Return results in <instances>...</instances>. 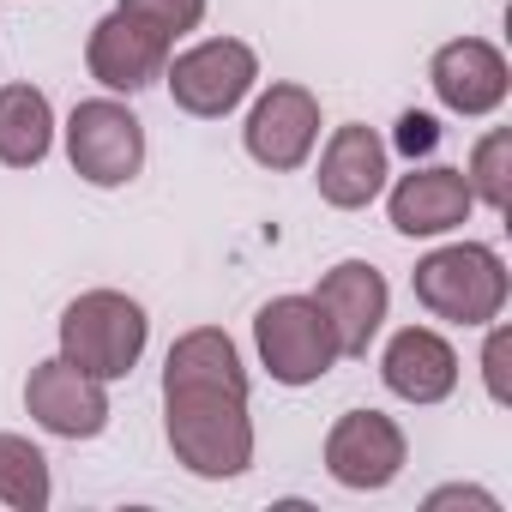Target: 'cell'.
Segmentation results:
<instances>
[{"instance_id": "3", "label": "cell", "mask_w": 512, "mask_h": 512, "mask_svg": "<svg viewBox=\"0 0 512 512\" xmlns=\"http://www.w3.org/2000/svg\"><path fill=\"white\" fill-rule=\"evenodd\" d=\"M410 290H416V302L434 320L488 326L506 308V266H500V253L482 247V241H452V247H434L428 260H416Z\"/></svg>"}, {"instance_id": "1", "label": "cell", "mask_w": 512, "mask_h": 512, "mask_svg": "<svg viewBox=\"0 0 512 512\" xmlns=\"http://www.w3.org/2000/svg\"><path fill=\"white\" fill-rule=\"evenodd\" d=\"M163 434L175 464L205 482H229L253 464V416H247V368L229 332L193 326L169 344L163 362Z\"/></svg>"}, {"instance_id": "22", "label": "cell", "mask_w": 512, "mask_h": 512, "mask_svg": "<svg viewBox=\"0 0 512 512\" xmlns=\"http://www.w3.org/2000/svg\"><path fill=\"white\" fill-rule=\"evenodd\" d=\"M440 506H482V512H500V500H494V494H482V488H464V482H452V488H434V494H428V512H440Z\"/></svg>"}, {"instance_id": "21", "label": "cell", "mask_w": 512, "mask_h": 512, "mask_svg": "<svg viewBox=\"0 0 512 512\" xmlns=\"http://www.w3.org/2000/svg\"><path fill=\"white\" fill-rule=\"evenodd\" d=\"M434 145H440V127H434V115H422V109L398 115V151H404V157H428Z\"/></svg>"}, {"instance_id": "12", "label": "cell", "mask_w": 512, "mask_h": 512, "mask_svg": "<svg viewBox=\"0 0 512 512\" xmlns=\"http://www.w3.org/2000/svg\"><path fill=\"white\" fill-rule=\"evenodd\" d=\"M314 302H320V314L332 320L338 356H368V344H374L380 326H386L392 290H386V278H380L368 260H344V266H332V272L320 278Z\"/></svg>"}, {"instance_id": "20", "label": "cell", "mask_w": 512, "mask_h": 512, "mask_svg": "<svg viewBox=\"0 0 512 512\" xmlns=\"http://www.w3.org/2000/svg\"><path fill=\"white\" fill-rule=\"evenodd\" d=\"M506 350H512L506 326H494V320H488V344H482V374H488V398H494V404H506Z\"/></svg>"}, {"instance_id": "11", "label": "cell", "mask_w": 512, "mask_h": 512, "mask_svg": "<svg viewBox=\"0 0 512 512\" xmlns=\"http://www.w3.org/2000/svg\"><path fill=\"white\" fill-rule=\"evenodd\" d=\"M25 410L37 428L61 434V440H97L109 428V386L79 374L73 362H37L25 380Z\"/></svg>"}, {"instance_id": "19", "label": "cell", "mask_w": 512, "mask_h": 512, "mask_svg": "<svg viewBox=\"0 0 512 512\" xmlns=\"http://www.w3.org/2000/svg\"><path fill=\"white\" fill-rule=\"evenodd\" d=\"M115 7H127L133 19H145V25L163 31L169 43H181V37L199 31V19H205V0H115Z\"/></svg>"}, {"instance_id": "17", "label": "cell", "mask_w": 512, "mask_h": 512, "mask_svg": "<svg viewBox=\"0 0 512 512\" xmlns=\"http://www.w3.org/2000/svg\"><path fill=\"white\" fill-rule=\"evenodd\" d=\"M49 494H55V482H49L43 446H31L25 434H0V506H13V512H43Z\"/></svg>"}, {"instance_id": "18", "label": "cell", "mask_w": 512, "mask_h": 512, "mask_svg": "<svg viewBox=\"0 0 512 512\" xmlns=\"http://www.w3.org/2000/svg\"><path fill=\"white\" fill-rule=\"evenodd\" d=\"M464 181H470L476 205H488V211H506V205H512V133H506V127H488V133L476 139Z\"/></svg>"}, {"instance_id": "4", "label": "cell", "mask_w": 512, "mask_h": 512, "mask_svg": "<svg viewBox=\"0 0 512 512\" xmlns=\"http://www.w3.org/2000/svg\"><path fill=\"white\" fill-rule=\"evenodd\" d=\"M253 344H260V362L278 386H314L344 362L332 320L320 314L314 296H272L253 320Z\"/></svg>"}, {"instance_id": "7", "label": "cell", "mask_w": 512, "mask_h": 512, "mask_svg": "<svg viewBox=\"0 0 512 512\" xmlns=\"http://www.w3.org/2000/svg\"><path fill=\"white\" fill-rule=\"evenodd\" d=\"M410 458V440L392 416L380 410H344L326 434V476L338 488H356V494H374V488H392L398 470Z\"/></svg>"}, {"instance_id": "8", "label": "cell", "mask_w": 512, "mask_h": 512, "mask_svg": "<svg viewBox=\"0 0 512 512\" xmlns=\"http://www.w3.org/2000/svg\"><path fill=\"white\" fill-rule=\"evenodd\" d=\"M241 139H247V157L260 163V169H302L308 157H314V145H320V97L308 91V85H272L260 103L247 109V127H241Z\"/></svg>"}, {"instance_id": "13", "label": "cell", "mask_w": 512, "mask_h": 512, "mask_svg": "<svg viewBox=\"0 0 512 512\" xmlns=\"http://www.w3.org/2000/svg\"><path fill=\"white\" fill-rule=\"evenodd\" d=\"M386 211H392V229H398V235L428 241V235H452L458 223H470L476 193H470L464 169H440V163H428V169H410V175L392 187Z\"/></svg>"}, {"instance_id": "5", "label": "cell", "mask_w": 512, "mask_h": 512, "mask_svg": "<svg viewBox=\"0 0 512 512\" xmlns=\"http://www.w3.org/2000/svg\"><path fill=\"white\" fill-rule=\"evenodd\" d=\"M67 163L91 187H127L145 169V121L115 97H85L67 115Z\"/></svg>"}, {"instance_id": "2", "label": "cell", "mask_w": 512, "mask_h": 512, "mask_svg": "<svg viewBox=\"0 0 512 512\" xmlns=\"http://www.w3.org/2000/svg\"><path fill=\"white\" fill-rule=\"evenodd\" d=\"M145 338H151V320L121 290H85L61 314V362H73L79 374H91L103 386L109 380H127L139 368Z\"/></svg>"}, {"instance_id": "14", "label": "cell", "mask_w": 512, "mask_h": 512, "mask_svg": "<svg viewBox=\"0 0 512 512\" xmlns=\"http://www.w3.org/2000/svg\"><path fill=\"white\" fill-rule=\"evenodd\" d=\"M386 139L374 133V127H362V121H350V127H338L332 139H326V151H320V199L326 205H338V211H362V205H374L380 193H386Z\"/></svg>"}, {"instance_id": "15", "label": "cell", "mask_w": 512, "mask_h": 512, "mask_svg": "<svg viewBox=\"0 0 512 512\" xmlns=\"http://www.w3.org/2000/svg\"><path fill=\"white\" fill-rule=\"evenodd\" d=\"M380 380L404 404H440L458 392V350L434 326H404L380 356Z\"/></svg>"}, {"instance_id": "9", "label": "cell", "mask_w": 512, "mask_h": 512, "mask_svg": "<svg viewBox=\"0 0 512 512\" xmlns=\"http://www.w3.org/2000/svg\"><path fill=\"white\" fill-rule=\"evenodd\" d=\"M175 43L163 31H151L145 19H133L127 7H109L97 25H91V43H85V67L103 91H145L151 79H163Z\"/></svg>"}, {"instance_id": "16", "label": "cell", "mask_w": 512, "mask_h": 512, "mask_svg": "<svg viewBox=\"0 0 512 512\" xmlns=\"http://www.w3.org/2000/svg\"><path fill=\"white\" fill-rule=\"evenodd\" d=\"M55 145V109L37 85H0V163L37 169Z\"/></svg>"}, {"instance_id": "10", "label": "cell", "mask_w": 512, "mask_h": 512, "mask_svg": "<svg viewBox=\"0 0 512 512\" xmlns=\"http://www.w3.org/2000/svg\"><path fill=\"white\" fill-rule=\"evenodd\" d=\"M428 85H434V97H440L452 115L482 121V115H494V109L506 103V91H512V67H506V55H500L488 37H452V43L434 49V61H428Z\"/></svg>"}, {"instance_id": "6", "label": "cell", "mask_w": 512, "mask_h": 512, "mask_svg": "<svg viewBox=\"0 0 512 512\" xmlns=\"http://www.w3.org/2000/svg\"><path fill=\"white\" fill-rule=\"evenodd\" d=\"M163 79H169L175 109H187L199 121H223L229 109L247 103L253 79H260V55H253L241 37H205L187 55H169Z\"/></svg>"}]
</instances>
